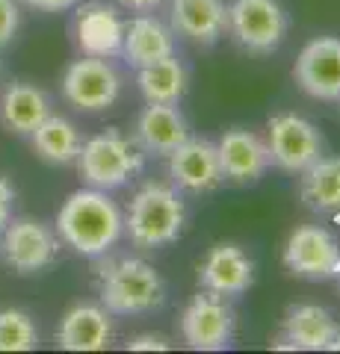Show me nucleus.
I'll use <instances>...</instances> for the list:
<instances>
[{
    "label": "nucleus",
    "instance_id": "nucleus-32",
    "mask_svg": "<svg viewBox=\"0 0 340 354\" xmlns=\"http://www.w3.org/2000/svg\"><path fill=\"white\" fill-rule=\"evenodd\" d=\"M337 274H340V269H337Z\"/></svg>",
    "mask_w": 340,
    "mask_h": 354
},
{
    "label": "nucleus",
    "instance_id": "nucleus-4",
    "mask_svg": "<svg viewBox=\"0 0 340 354\" xmlns=\"http://www.w3.org/2000/svg\"><path fill=\"white\" fill-rule=\"evenodd\" d=\"M78 171L86 186L92 189H122V186L136 177L145 165V151L136 142H130L118 130H104L80 145Z\"/></svg>",
    "mask_w": 340,
    "mask_h": 354
},
{
    "label": "nucleus",
    "instance_id": "nucleus-12",
    "mask_svg": "<svg viewBox=\"0 0 340 354\" xmlns=\"http://www.w3.org/2000/svg\"><path fill=\"white\" fill-rule=\"evenodd\" d=\"M169 174L186 192H211L225 180L216 145L211 139H193V136H186L169 153Z\"/></svg>",
    "mask_w": 340,
    "mask_h": 354
},
{
    "label": "nucleus",
    "instance_id": "nucleus-17",
    "mask_svg": "<svg viewBox=\"0 0 340 354\" xmlns=\"http://www.w3.org/2000/svg\"><path fill=\"white\" fill-rule=\"evenodd\" d=\"M109 339H113V322L98 304H74L57 328V346L65 351H104Z\"/></svg>",
    "mask_w": 340,
    "mask_h": 354
},
{
    "label": "nucleus",
    "instance_id": "nucleus-31",
    "mask_svg": "<svg viewBox=\"0 0 340 354\" xmlns=\"http://www.w3.org/2000/svg\"><path fill=\"white\" fill-rule=\"evenodd\" d=\"M328 351H340V330H337V337L332 339V346H328Z\"/></svg>",
    "mask_w": 340,
    "mask_h": 354
},
{
    "label": "nucleus",
    "instance_id": "nucleus-30",
    "mask_svg": "<svg viewBox=\"0 0 340 354\" xmlns=\"http://www.w3.org/2000/svg\"><path fill=\"white\" fill-rule=\"evenodd\" d=\"M122 6L127 9H134V12H151V9H157L163 0H118Z\"/></svg>",
    "mask_w": 340,
    "mask_h": 354
},
{
    "label": "nucleus",
    "instance_id": "nucleus-3",
    "mask_svg": "<svg viewBox=\"0 0 340 354\" xmlns=\"http://www.w3.org/2000/svg\"><path fill=\"white\" fill-rule=\"evenodd\" d=\"M98 295H101L107 313L136 316L160 307L166 286H163V278L154 272V266H148L145 260L122 257L107 263L101 269V274H98Z\"/></svg>",
    "mask_w": 340,
    "mask_h": 354
},
{
    "label": "nucleus",
    "instance_id": "nucleus-2",
    "mask_svg": "<svg viewBox=\"0 0 340 354\" xmlns=\"http://www.w3.org/2000/svg\"><path fill=\"white\" fill-rule=\"evenodd\" d=\"M186 221L184 198L163 183H148L134 195L125 216V230L136 248H160L181 236Z\"/></svg>",
    "mask_w": 340,
    "mask_h": 354
},
{
    "label": "nucleus",
    "instance_id": "nucleus-25",
    "mask_svg": "<svg viewBox=\"0 0 340 354\" xmlns=\"http://www.w3.org/2000/svg\"><path fill=\"white\" fill-rule=\"evenodd\" d=\"M39 346V328L30 313L15 307L0 310V351H33Z\"/></svg>",
    "mask_w": 340,
    "mask_h": 354
},
{
    "label": "nucleus",
    "instance_id": "nucleus-23",
    "mask_svg": "<svg viewBox=\"0 0 340 354\" xmlns=\"http://www.w3.org/2000/svg\"><path fill=\"white\" fill-rule=\"evenodd\" d=\"M30 139H33L36 153L51 165L74 162L78 153H80V145H83L80 130L62 115H48L36 130L30 133Z\"/></svg>",
    "mask_w": 340,
    "mask_h": 354
},
{
    "label": "nucleus",
    "instance_id": "nucleus-27",
    "mask_svg": "<svg viewBox=\"0 0 340 354\" xmlns=\"http://www.w3.org/2000/svg\"><path fill=\"white\" fill-rule=\"evenodd\" d=\"M130 351H169V339L157 334H139L127 342Z\"/></svg>",
    "mask_w": 340,
    "mask_h": 354
},
{
    "label": "nucleus",
    "instance_id": "nucleus-15",
    "mask_svg": "<svg viewBox=\"0 0 340 354\" xmlns=\"http://www.w3.org/2000/svg\"><path fill=\"white\" fill-rule=\"evenodd\" d=\"M340 325L332 319L325 307L316 304H299L290 307L284 316V330L276 348L287 351H328L332 339L337 337Z\"/></svg>",
    "mask_w": 340,
    "mask_h": 354
},
{
    "label": "nucleus",
    "instance_id": "nucleus-24",
    "mask_svg": "<svg viewBox=\"0 0 340 354\" xmlns=\"http://www.w3.org/2000/svg\"><path fill=\"white\" fill-rule=\"evenodd\" d=\"M136 83L148 104H178L186 92V71L175 57H166L154 65L136 68Z\"/></svg>",
    "mask_w": 340,
    "mask_h": 354
},
{
    "label": "nucleus",
    "instance_id": "nucleus-11",
    "mask_svg": "<svg viewBox=\"0 0 340 354\" xmlns=\"http://www.w3.org/2000/svg\"><path fill=\"white\" fill-rule=\"evenodd\" d=\"M293 77L302 92L316 101H340V39L320 36L305 44Z\"/></svg>",
    "mask_w": 340,
    "mask_h": 354
},
{
    "label": "nucleus",
    "instance_id": "nucleus-19",
    "mask_svg": "<svg viewBox=\"0 0 340 354\" xmlns=\"http://www.w3.org/2000/svg\"><path fill=\"white\" fill-rule=\"evenodd\" d=\"M175 30L195 44H213L228 27V6L222 0H169Z\"/></svg>",
    "mask_w": 340,
    "mask_h": 354
},
{
    "label": "nucleus",
    "instance_id": "nucleus-29",
    "mask_svg": "<svg viewBox=\"0 0 340 354\" xmlns=\"http://www.w3.org/2000/svg\"><path fill=\"white\" fill-rule=\"evenodd\" d=\"M30 9H39V12H62V9L78 6V0H24Z\"/></svg>",
    "mask_w": 340,
    "mask_h": 354
},
{
    "label": "nucleus",
    "instance_id": "nucleus-10",
    "mask_svg": "<svg viewBox=\"0 0 340 354\" xmlns=\"http://www.w3.org/2000/svg\"><path fill=\"white\" fill-rule=\"evenodd\" d=\"M284 266L296 278L325 281L340 269V242L325 227H296L287 239V248H284Z\"/></svg>",
    "mask_w": 340,
    "mask_h": 354
},
{
    "label": "nucleus",
    "instance_id": "nucleus-21",
    "mask_svg": "<svg viewBox=\"0 0 340 354\" xmlns=\"http://www.w3.org/2000/svg\"><path fill=\"white\" fill-rule=\"evenodd\" d=\"M122 57L134 65V68H145V65H154L166 57H175V39L157 18H148V15L134 18L125 27Z\"/></svg>",
    "mask_w": 340,
    "mask_h": 354
},
{
    "label": "nucleus",
    "instance_id": "nucleus-28",
    "mask_svg": "<svg viewBox=\"0 0 340 354\" xmlns=\"http://www.w3.org/2000/svg\"><path fill=\"white\" fill-rule=\"evenodd\" d=\"M12 201H15V189L12 183L0 174V230L6 227V221L12 218Z\"/></svg>",
    "mask_w": 340,
    "mask_h": 354
},
{
    "label": "nucleus",
    "instance_id": "nucleus-16",
    "mask_svg": "<svg viewBox=\"0 0 340 354\" xmlns=\"http://www.w3.org/2000/svg\"><path fill=\"white\" fill-rule=\"evenodd\" d=\"M74 32H78V44L83 57H98L109 59L122 53L125 44V24L116 15L113 6L107 3H89L78 12L74 21Z\"/></svg>",
    "mask_w": 340,
    "mask_h": 354
},
{
    "label": "nucleus",
    "instance_id": "nucleus-20",
    "mask_svg": "<svg viewBox=\"0 0 340 354\" xmlns=\"http://www.w3.org/2000/svg\"><path fill=\"white\" fill-rule=\"evenodd\" d=\"M51 115L48 95L33 83H9L0 95V121L18 136H30Z\"/></svg>",
    "mask_w": 340,
    "mask_h": 354
},
{
    "label": "nucleus",
    "instance_id": "nucleus-8",
    "mask_svg": "<svg viewBox=\"0 0 340 354\" xmlns=\"http://www.w3.org/2000/svg\"><path fill=\"white\" fill-rule=\"evenodd\" d=\"M267 148L272 165L281 171L302 174L314 160L323 157V139L311 121L293 113L272 115L267 124Z\"/></svg>",
    "mask_w": 340,
    "mask_h": 354
},
{
    "label": "nucleus",
    "instance_id": "nucleus-18",
    "mask_svg": "<svg viewBox=\"0 0 340 354\" xmlns=\"http://www.w3.org/2000/svg\"><path fill=\"white\" fill-rule=\"evenodd\" d=\"M186 136L190 127L175 104H148L136 118V145L145 153L169 157Z\"/></svg>",
    "mask_w": 340,
    "mask_h": 354
},
{
    "label": "nucleus",
    "instance_id": "nucleus-14",
    "mask_svg": "<svg viewBox=\"0 0 340 354\" xmlns=\"http://www.w3.org/2000/svg\"><path fill=\"white\" fill-rule=\"evenodd\" d=\"M251 281H255V269H251V260L246 257V251L234 245V242H219L211 248L207 260L199 272V283L202 290L216 292L222 298L231 295H243Z\"/></svg>",
    "mask_w": 340,
    "mask_h": 354
},
{
    "label": "nucleus",
    "instance_id": "nucleus-6",
    "mask_svg": "<svg viewBox=\"0 0 340 354\" xmlns=\"http://www.w3.org/2000/svg\"><path fill=\"white\" fill-rule=\"evenodd\" d=\"M228 30L240 48L272 53L287 36V12L278 0H234L228 6Z\"/></svg>",
    "mask_w": 340,
    "mask_h": 354
},
{
    "label": "nucleus",
    "instance_id": "nucleus-22",
    "mask_svg": "<svg viewBox=\"0 0 340 354\" xmlns=\"http://www.w3.org/2000/svg\"><path fill=\"white\" fill-rule=\"evenodd\" d=\"M302 201L314 213H340V157H320L302 171Z\"/></svg>",
    "mask_w": 340,
    "mask_h": 354
},
{
    "label": "nucleus",
    "instance_id": "nucleus-7",
    "mask_svg": "<svg viewBox=\"0 0 340 354\" xmlns=\"http://www.w3.org/2000/svg\"><path fill=\"white\" fill-rule=\"evenodd\" d=\"M237 319L234 310L225 304L222 295L216 292H199L186 304L181 316V334L184 342L195 351H222L234 342Z\"/></svg>",
    "mask_w": 340,
    "mask_h": 354
},
{
    "label": "nucleus",
    "instance_id": "nucleus-5",
    "mask_svg": "<svg viewBox=\"0 0 340 354\" xmlns=\"http://www.w3.org/2000/svg\"><path fill=\"white\" fill-rule=\"evenodd\" d=\"M0 257L18 274H39L60 257V234L39 218H9L0 230Z\"/></svg>",
    "mask_w": 340,
    "mask_h": 354
},
{
    "label": "nucleus",
    "instance_id": "nucleus-1",
    "mask_svg": "<svg viewBox=\"0 0 340 354\" xmlns=\"http://www.w3.org/2000/svg\"><path fill=\"white\" fill-rule=\"evenodd\" d=\"M125 230V218L116 201H109L104 189H78L65 198L57 216V234L71 251L83 257H101L118 242Z\"/></svg>",
    "mask_w": 340,
    "mask_h": 354
},
{
    "label": "nucleus",
    "instance_id": "nucleus-26",
    "mask_svg": "<svg viewBox=\"0 0 340 354\" xmlns=\"http://www.w3.org/2000/svg\"><path fill=\"white\" fill-rule=\"evenodd\" d=\"M21 27V9L15 0H0V50L18 36Z\"/></svg>",
    "mask_w": 340,
    "mask_h": 354
},
{
    "label": "nucleus",
    "instance_id": "nucleus-9",
    "mask_svg": "<svg viewBox=\"0 0 340 354\" xmlns=\"http://www.w3.org/2000/svg\"><path fill=\"white\" fill-rule=\"evenodd\" d=\"M118 74L107 59L83 57L74 59L62 74V95L80 113H101L118 97Z\"/></svg>",
    "mask_w": 340,
    "mask_h": 354
},
{
    "label": "nucleus",
    "instance_id": "nucleus-13",
    "mask_svg": "<svg viewBox=\"0 0 340 354\" xmlns=\"http://www.w3.org/2000/svg\"><path fill=\"white\" fill-rule=\"evenodd\" d=\"M216 153L219 165H222V177L234 183H255L272 165L267 142L251 130H228L216 142Z\"/></svg>",
    "mask_w": 340,
    "mask_h": 354
}]
</instances>
